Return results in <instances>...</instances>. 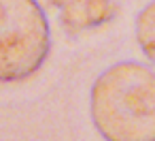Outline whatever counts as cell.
Wrapping results in <instances>:
<instances>
[{
  "instance_id": "1",
  "label": "cell",
  "mask_w": 155,
  "mask_h": 141,
  "mask_svg": "<svg viewBox=\"0 0 155 141\" xmlns=\"http://www.w3.org/2000/svg\"><path fill=\"white\" fill-rule=\"evenodd\" d=\"M89 111L106 141H155V71L134 60L108 66L91 86Z\"/></svg>"
},
{
  "instance_id": "2",
  "label": "cell",
  "mask_w": 155,
  "mask_h": 141,
  "mask_svg": "<svg viewBox=\"0 0 155 141\" xmlns=\"http://www.w3.org/2000/svg\"><path fill=\"white\" fill-rule=\"evenodd\" d=\"M49 49V22L36 0H0V83L34 75Z\"/></svg>"
},
{
  "instance_id": "3",
  "label": "cell",
  "mask_w": 155,
  "mask_h": 141,
  "mask_svg": "<svg viewBox=\"0 0 155 141\" xmlns=\"http://www.w3.org/2000/svg\"><path fill=\"white\" fill-rule=\"evenodd\" d=\"M49 2L60 7V22L70 34L102 26L117 13L113 0H49Z\"/></svg>"
},
{
  "instance_id": "4",
  "label": "cell",
  "mask_w": 155,
  "mask_h": 141,
  "mask_svg": "<svg viewBox=\"0 0 155 141\" xmlns=\"http://www.w3.org/2000/svg\"><path fill=\"white\" fill-rule=\"evenodd\" d=\"M136 41L142 54L155 64V0H151L136 17Z\"/></svg>"
}]
</instances>
